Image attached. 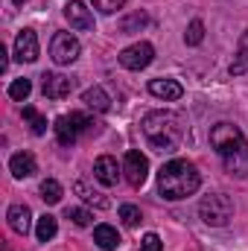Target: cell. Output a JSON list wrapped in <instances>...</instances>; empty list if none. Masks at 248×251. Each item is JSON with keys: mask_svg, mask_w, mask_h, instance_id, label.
Returning <instances> with one entry per match:
<instances>
[{"mask_svg": "<svg viewBox=\"0 0 248 251\" xmlns=\"http://www.w3.org/2000/svg\"><path fill=\"white\" fill-rule=\"evenodd\" d=\"M117 59H120V64H123L125 70H143V67H149L152 59H155V47L149 41H137V44L125 47Z\"/></svg>", "mask_w": 248, "mask_h": 251, "instance_id": "cell-7", "label": "cell"}, {"mask_svg": "<svg viewBox=\"0 0 248 251\" xmlns=\"http://www.w3.org/2000/svg\"><path fill=\"white\" fill-rule=\"evenodd\" d=\"M24 117L29 120V126H32V131H35V134H44V131H47V120H44L32 105H26V108H24Z\"/></svg>", "mask_w": 248, "mask_h": 251, "instance_id": "cell-25", "label": "cell"}, {"mask_svg": "<svg viewBox=\"0 0 248 251\" xmlns=\"http://www.w3.org/2000/svg\"><path fill=\"white\" fill-rule=\"evenodd\" d=\"M67 219H73V225H79V228H88L94 222V213L85 207H67Z\"/></svg>", "mask_w": 248, "mask_h": 251, "instance_id": "cell-24", "label": "cell"}, {"mask_svg": "<svg viewBox=\"0 0 248 251\" xmlns=\"http://www.w3.org/2000/svg\"><path fill=\"white\" fill-rule=\"evenodd\" d=\"M73 190H76V193H79L88 204H94V207H99V210H102V207H108V199H105L102 193H97L94 187H88L85 181H76V184H73Z\"/></svg>", "mask_w": 248, "mask_h": 251, "instance_id": "cell-19", "label": "cell"}, {"mask_svg": "<svg viewBox=\"0 0 248 251\" xmlns=\"http://www.w3.org/2000/svg\"><path fill=\"white\" fill-rule=\"evenodd\" d=\"M9 170H12L15 178H29V176L35 173V158H32V152H18V155H12V158H9Z\"/></svg>", "mask_w": 248, "mask_h": 251, "instance_id": "cell-16", "label": "cell"}, {"mask_svg": "<svg viewBox=\"0 0 248 251\" xmlns=\"http://www.w3.org/2000/svg\"><path fill=\"white\" fill-rule=\"evenodd\" d=\"M198 184H201V176H198L196 164H190L184 158H175V161L164 164L161 173H158V190L170 201H178V199L193 196L198 190Z\"/></svg>", "mask_w": 248, "mask_h": 251, "instance_id": "cell-3", "label": "cell"}, {"mask_svg": "<svg viewBox=\"0 0 248 251\" xmlns=\"http://www.w3.org/2000/svg\"><path fill=\"white\" fill-rule=\"evenodd\" d=\"M123 176L131 187H143V181H146V176H149V158H146L143 152H137V149L125 152Z\"/></svg>", "mask_w": 248, "mask_h": 251, "instance_id": "cell-8", "label": "cell"}, {"mask_svg": "<svg viewBox=\"0 0 248 251\" xmlns=\"http://www.w3.org/2000/svg\"><path fill=\"white\" fill-rule=\"evenodd\" d=\"M91 3H94L97 12H102V15H114L117 9H123L128 0H91Z\"/></svg>", "mask_w": 248, "mask_h": 251, "instance_id": "cell-28", "label": "cell"}, {"mask_svg": "<svg viewBox=\"0 0 248 251\" xmlns=\"http://www.w3.org/2000/svg\"><path fill=\"white\" fill-rule=\"evenodd\" d=\"M210 146L219 152L225 173L231 176H248V140L234 123H216L210 128Z\"/></svg>", "mask_w": 248, "mask_h": 251, "instance_id": "cell-1", "label": "cell"}, {"mask_svg": "<svg viewBox=\"0 0 248 251\" xmlns=\"http://www.w3.org/2000/svg\"><path fill=\"white\" fill-rule=\"evenodd\" d=\"M41 199H44L47 204H59V201H62V184H59L56 178H47V181L41 184Z\"/></svg>", "mask_w": 248, "mask_h": 251, "instance_id": "cell-20", "label": "cell"}, {"mask_svg": "<svg viewBox=\"0 0 248 251\" xmlns=\"http://www.w3.org/2000/svg\"><path fill=\"white\" fill-rule=\"evenodd\" d=\"M184 41L190 47H196V44L204 41V24L201 21H190V26H187V32H184Z\"/></svg>", "mask_w": 248, "mask_h": 251, "instance_id": "cell-23", "label": "cell"}, {"mask_svg": "<svg viewBox=\"0 0 248 251\" xmlns=\"http://www.w3.org/2000/svg\"><path fill=\"white\" fill-rule=\"evenodd\" d=\"M15 3H18V6H21V3H26V0H15Z\"/></svg>", "mask_w": 248, "mask_h": 251, "instance_id": "cell-30", "label": "cell"}, {"mask_svg": "<svg viewBox=\"0 0 248 251\" xmlns=\"http://www.w3.org/2000/svg\"><path fill=\"white\" fill-rule=\"evenodd\" d=\"M198 216H201V222L210 225V228L228 225V219L234 216V201H231V196H225V193H210V196H204L201 204H198Z\"/></svg>", "mask_w": 248, "mask_h": 251, "instance_id": "cell-4", "label": "cell"}, {"mask_svg": "<svg viewBox=\"0 0 248 251\" xmlns=\"http://www.w3.org/2000/svg\"><path fill=\"white\" fill-rule=\"evenodd\" d=\"M82 102L91 108V111H99V114H105L108 108H111V97L99 88V85H94V88H88L85 94H82Z\"/></svg>", "mask_w": 248, "mask_h": 251, "instance_id": "cell-15", "label": "cell"}, {"mask_svg": "<svg viewBox=\"0 0 248 251\" xmlns=\"http://www.w3.org/2000/svg\"><path fill=\"white\" fill-rule=\"evenodd\" d=\"M140 251H164V243L158 234H146L143 243H140Z\"/></svg>", "mask_w": 248, "mask_h": 251, "instance_id": "cell-29", "label": "cell"}, {"mask_svg": "<svg viewBox=\"0 0 248 251\" xmlns=\"http://www.w3.org/2000/svg\"><path fill=\"white\" fill-rule=\"evenodd\" d=\"M6 219H9V228H12L15 234H21V237H26V234H29L32 213H29V207H26V204H12V207H9V213H6Z\"/></svg>", "mask_w": 248, "mask_h": 251, "instance_id": "cell-14", "label": "cell"}, {"mask_svg": "<svg viewBox=\"0 0 248 251\" xmlns=\"http://www.w3.org/2000/svg\"><path fill=\"white\" fill-rule=\"evenodd\" d=\"M79 53H82V47H79L76 35H70V32H56V35H53V41H50V56H53L56 64H73L79 59Z\"/></svg>", "mask_w": 248, "mask_h": 251, "instance_id": "cell-6", "label": "cell"}, {"mask_svg": "<svg viewBox=\"0 0 248 251\" xmlns=\"http://www.w3.org/2000/svg\"><path fill=\"white\" fill-rule=\"evenodd\" d=\"M149 94L158 97V100H164V102H175V100H181L184 88L175 79H152L149 82Z\"/></svg>", "mask_w": 248, "mask_h": 251, "instance_id": "cell-13", "label": "cell"}, {"mask_svg": "<svg viewBox=\"0 0 248 251\" xmlns=\"http://www.w3.org/2000/svg\"><path fill=\"white\" fill-rule=\"evenodd\" d=\"M56 231H59V222H56V216H50V213H44V216L38 219V225H35L38 243H50V240L56 237Z\"/></svg>", "mask_w": 248, "mask_h": 251, "instance_id": "cell-18", "label": "cell"}, {"mask_svg": "<svg viewBox=\"0 0 248 251\" xmlns=\"http://www.w3.org/2000/svg\"><path fill=\"white\" fill-rule=\"evenodd\" d=\"M15 59L18 62H35L38 59V35L32 29H21L15 38Z\"/></svg>", "mask_w": 248, "mask_h": 251, "instance_id": "cell-11", "label": "cell"}, {"mask_svg": "<svg viewBox=\"0 0 248 251\" xmlns=\"http://www.w3.org/2000/svg\"><path fill=\"white\" fill-rule=\"evenodd\" d=\"M73 79L70 76H62V73H44L41 76V94L47 100H64L70 91H73Z\"/></svg>", "mask_w": 248, "mask_h": 251, "instance_id": "cell-9", "label": "cell"}, {"mask_svg": "<svg viewBox=\"0 0 248 251\" xmlns=\"http://www.w3.org/2000/svg\"><path fill=\"white\" fill-rule=\"evenodd\" d=\"M246 67H248V29L243 35V41H240V56H237V62L231 64V73L240 76V73H246Z\"/></svg>", "mask_w": 248, "mask_h": 251, "instance_id": "cell-22", "label": "cell"}, {"mask_svg": "<svg viewBox=\"0 0 248 251\" xmlns=\"http://www.w3.org/2000/svg\"><path fill=\"white\" fill-rule=\"evenodd\" d=\"M120 219H123V225H128V228H137L143 216H140V210L134 204H120Z\"/></svg>", "mask_w": 248, "mask_h": 251, "instance_id": "cell-26", "label": "cell"}, {"mask_svg": "<svg viewBox=\"0 0 248 251\" xmlns=\"http://www.w3.org/2000/svg\"><path fill=\"white\" fill-rule=\"evenodd\" d=\"M94 243L102 251H117L120 234H117V228H111V225H97V228H94Z\"/></svg>", "mask_w": 248, "mask_h": 251, "instance_id": "cell-17", "label": "cell"}, {"mask_svg": "<svg viewBox=\"0 0 248 251\" xmlns=\"http://www.w3.org/2000/svg\"><path fill=\"white\" fill-rule=\"evenodd\" d=\"M64 18H67V24L73 26V29H94V12L82 3V0H70L67 6H64Z\"/></svg>", "mask_w": 248, "mask_h": 251, "instance_id": "cell-10", "label": "cell"}, {"mask_svg": "<svg viewBox=\"0 0 248 251\" xmlns=\"http://www.w3.org/2000/svg\"><path fill=\"white\" fill-rule=\"evenodd\" d=\"M29 94H32V82H29V79H15V82L9 85V97L18 100V102H24Z\"/></svg>", "mask_w": 248, "mask_h": 251, "instance_id": "cell-21", "label": "cell"}, {"mask_svg": "<svg viewBox=\"0 0 248 251\" xmlns=\"http://www.w3.org/2000/svg\"><path fill=\"white\" fill-rule=\"evenodd\" d=\"M120 167H117V161L111 158V155H99L97 158V164H94V178L99 181V184H105V187H114L117 181H120Z\"/></svg>", "mask_w": 248, "mask_h": 251, "instance_id": "cell-12", "label": "cell"}, {"mask_svg": "<svg viewBox=\"0 0 248 251\" xmlns=\"http://www.w3.org/2000/svg\"><path fill=\"white\" fill-rule=\"evenodd\" d=\"M143 134L149 140V146L161 155H170L178 149L181 137H184V128H181V117L173 114V111H149L143 117Z\"/></svg>", "mask_w": 248, "mask_h": 251, "instance_id": "cell-2", "label": "cell"}, {"mask_svg": "<svg viewBox=\"0 0 248 251\" xmlns=\"http://www.w3.org/2000/svg\"><path fill=\"white\" fill-rule=\"evenodd\" d=\"M146 24H149V18H146L143 12H134L131 18H125L123 24H120V29L128 35V32H137V29H140V26H146Z\"/></svg>", "mask_w": 248, "mask_h": 251, "instance_id": "cell-27", "label": "cell"}, {"mask_svg": "<svg viewBox=\"0 0 248 251\" xmlns=\"http://www.w3.org/2000/svg\"><path fill=\"white\" fill-rule=\"evenodd\" d=\"M94 120L91 117H85V114H64L59 117L53 128H56V137H59V143L62 146H73L76 143V137L82 134V131H94Z\"/></svg>", "mask_w": 248, "mask_h": 251, "instance_id": "cell-5", "label": "cell"}]
</instances>
